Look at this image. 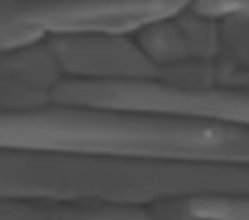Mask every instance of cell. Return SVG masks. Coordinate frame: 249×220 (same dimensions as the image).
Wrapping results in <instances>:
<instances>
[{
  "instance_id": "cell-1",
  "label": "cell",
  "mask_w": 249,
  "mask_h": 220,
  "mask_svg": "<svg viewBox=\"0 0 249 220\" xmlns=\"http://www.w3.org/2000/svg\"><path fill=\"white\" fill-rule=\"evenodd\" d=\"M214 175L195 164L130 162L0 146V199L154 204L193 197Z\"/></svg>"
},
{
  "instance_id": "cell-3",
  "label": "cell",
  "mask_w": 249,
  "mask_h": 220,
  "mask_svg": "<svg viewBox=\"0 0 249 220\" xmlns=\"http://www.w3.org/2000/svg\"><path fill=\"white\" fill-rule=\"evenodd\" d=\"M45 45L64 82H138L160 74L132 31H76Z\"/></svg>"
},
{
  "instance_id": "cell-2",
  "label": "cell",
  "mask_w": 249,
  "mask_h": 220,
  "mask_svg": "<svg viewBox=\"0 0 249 220\" xmlns=\"http://www.w3.org/2000/svg\"><path fill=\"white\" fill-rule=\"evenodd\" d=\"M196 0H0V55L76 31H136Z\"/></svg>"
},
{
  "instance_id": "cell-5",
  "label": "cell",
  "mask_w": 249,
  "mask_h": 220,
  "mask_svg": "<svg viewBox=\"0 0 249 220\" xmlns=\"http://www.w3.org/2000/svg\"><path fill=\"white\" fill-rule=\"evenodd\" d=\"M62 82V74L45 43L0 55V113L53 101Z\"/></svg>"
},
{
  "instance_id": "cell-4",
  "label": "cell",
  "mask_w": 249,
  "mask_h": 220,
  "mask_svg": "<svg viewBox=\"0 0 249 220\" xmlns=\"http://www.w3.org/2000/svg\"><path fill=\"white\" fill-rule=\"evenodd\" d=\"M0 220H189L177 199L154 204L0 199Z\"/></svg>"
}]
</instances>
